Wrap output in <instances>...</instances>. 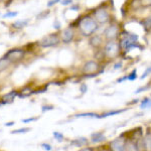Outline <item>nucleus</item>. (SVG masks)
I'll return each instance as SVG.
<instances>
[{
    "label": "nucleus",
    "mask_w": 151,
    "mask_h": 151,
    "mask_svg": "<svg viewBox=\"0 0 151 151\" xmlns=\"http://www.w3.org/2000/svg\"><path fill=\"white\" fill-rule=\"evenodd\" d=\"M52 135H53V137H55V139L58 141V142H63L64 141V135H63L62 133H60V132H58V131H55V132L52 133Z\"/></svg>",
    "instance_id": "obj_23"
},
{
    "label": "nucleus",
    "mask_w": 151,
    "mask_h": 151,
    "mask_svg": "<svg viewBox=\"0 0 151 151\" xmlns=\"http://www.w3.org/2000/svg\"><path fill=\"white\" fill-rule=\"evenodd\" d=\"M149 74H151V67L147 68V70H146L145 72L143 73V75L141 76V79H142V80H143V79H145V78L147 77V76L149 75Z\"/></svg>",
    "instance_id": "obj_30"
},
{
    "label": "nucleus",
    "mask_w": 151,
    "mask_h": 151,
    "mask_svg": "<svg viewBox=\"0 0 151 151\" xmlns=\"http://www.w3.org/2000/svg\"><path fill=\"white\" fill-rule=\"evenodd\" d=\"M73 144H76L77 147H82V146L88 144V140L85 137H80L78 139H76L75 141H73Z\"/></svg>",
    "instance_id": "obj_18"
},
{
    "label": "nucleus",
    "mask_w": 151,
    "mask_h": 151,
    "mask_svg": "<svg viewBox=\"0 0 151 151\" xmlns=\"http://www.w3.org/2000/svg\"><path fill=\"white\" fill-rule=\"evenodd\" d=\"M17 96V92L16 91H11L8 94L4 95L1 99V104H11L14 101V98Z\"/></svg>",
    "instance_id": "obj_11"
},
{
    "label": "nucleus",
    "mask_w": 151,
    "mask_h": 151,
    "mask_svg": "<svg viewBox=\"0 0 151 151\" xmlns=\"http://www.w3.org/2000/svg\"><path fill=\"white\" fill-rule=\"evenodd\" d=\"M60 40L57 33H52V35L43 36V37L38 41V45H40L41 47L47 48V47H52L57 45L58 43L60 42Z\"/></svg>",
    "instance_id": "obj_4"
},
{
    "label": "nucleus",
    "mask_w": 151,
    "mask_h": 151,
    "mask_svg": "<svg viewBox=\"0 0 151 151\" xmlns=\"http://www.w3.org/2000/svg\"><path fill=\"white\" fill-rule=\"evenodd\" d=\"M141 24L143 25V27H144V29L146 31L151 30V16L143 19V20L141 21Z\"/></svg>",
    "instance_id": "obj_20"
},
{
    "label": "nucleus",
    "mask_w": 151,
    "mask_h": 151,
    "mask_svg": "<svg viewBox=\"0 0 151 151\" xmlns=\"http://www.w3.org/2000/svg\"><path fill=\"white\" fill-rule=\"evenodd\" d=\"M14 122H8V123H5V126H7V127H9V126H13L14 125Z\"/></svg>",
    "instance_id": "obj_39"
},
{
    "label": "nucleus",
    "mask_w": 151,
    "mask_h": 151,
    "mask_svg": "<svg viewBox=\"0 0 151 151\" xmlns=\"http://www.w3.org/2000/svg\"><path fill=\"white\" fill-rule=\"evenodd\" d=\"M150 107H151V99H148V98L143 99L140 104V108L146 109V108H150Z\"/></svg>",
    "instance_id": "obj_21"
},
{
    "label": "nucleus",
    "mask_w": 151,
    "mask_h": 151,
    "mask_svg": "<svg viewBox=\"0 0 151 151\" xmlns=\"http://www.w3.org/2000/svg\"><path fill=\"white\" fill-rule=\"evenodd\" d=\"M60 1H62V0H50V1L47 3V7H52V6L55 5V4H57Z\"/></svg>",
    "instance_id": "obj_33"
},
{
    "label": "nucleus",
    "mask_w": 151,
    "mask_h": 151,
    "mask_svg": "<svg viewBox=\"0 0 151 151\" xmlns=\"http://www.w3.org/2000/svg\"><path fill=\"white\" fill-rule=\"evenodd\" d=\"M24 53H25V52H24L23 50H20V48H14V50H10L9 52H7L4 57L8 58L11 63L18 62V60H20L23 58Z\"/></svg>",
    "instance_id": "obj_6"
},
{
    "label": "nucleus",
    "mask_w": 151,
    "mask_h": 151,
    "mask_svg": "<svg viewBox=\"0 0 151 151\" xmlns=\"http://www.w3.org/2000/svg\"><path fill=\"white\" fill-rule=\"evenodd\" d=\"M60 26H62V24H60V22L58 20V19H55V22H53V28L57 29V30H60Z\"/></svg>",
    "instance_id": "obj_29"
},
{
    "label": "nucleus",
    "mask_w": 151,
    "mask_h": 151,
    "mask_svg": "<svg viewBox=\"0 0 151 151\" xmlns=\"http://www.w3.org/2000/svg\"><path fill=\"white\" fill-rule=\"evenodd\" d=\"M126 109H122V110H116V111H110V112H107V113L103 114V115L99 116L98 118H105V117H109V116H114V115H118L120 113H123L125 112Z\"/></svg>",
    "instance_id": "obj_19"
},
{
    "label": "nucleus",
    "mask_w": 151,
    "mask_h": 151,
    "mask_svg": "<svg viewBox=\"0 0 151 151\" xmlns=\"http://www.w3.org/2000/svg\"><path fill=\"white\" fill-rule=\"evenodd\" d=\"M119 35H120V28L116 23H112L105 30V37L107 40H115Z\"/></svg>",
    "instance_id": "obj_5"
},
{
    "label": "nucleus",
    "mask_w": 151,
    "mask_h": 151,
    "mask_svg": "<svg viewBox=\"0 0 151 151\" xmlns=\"http://www.w3.org/2000/svg\"><path fill=\"white\" fill-rule=\"evenodd\" d=\"M17 14H18L17 11H8V12H6L5 14H3V16H2V17H3V18L14 17V16H16Z\"/></svg>",
    "instance_id": "obj_26"
},
{
    "label": "nucleus",
    "mask_w": 151,
    "mask_h": 151,
    "mask_svg": "<svg viewBox=\"0 0 151 151\" xmlns=\"http://www.w3.org/2000/svg\"><path fill=\"white\" fill-rule=\"evenodd\" d=\"M10 64H11V62L7 58L3 57L2 58H0V72L3 70H5Z\"/></svg>",
    "instance_id": "obj_17"
},
{
    "label": "nucleus",
    "mask_w": 151,
    "mask_h": 151,
    "mask_svg": "<svg viewBox=\"0 0 151 151\" xmlns=\"http://www.w3.org/2000/svg\"><path fill=\"white\" fill-rule=\"evenodd\" d=\"M133 2H135L137 4L136 7H151V0H133Z\"/></svg>",
    "instance_id": "obj_16"
},
{
    "label": "nucleus",
    "mask_w": 151,
    "mask_h": 151,
    "mask_svg": "<svg viewBox=\"0 0 151 151\" xmlns=\"http://www.w3.org/2000/svg\"><path fill=\"white\" fill-rule=\"evenodd\" d=\"M90 45H91L94 48L101 47L102 45H103V37L99 35H91V38H90Z\"/></svg>",
    "instance_id": "obj_10"
},
{
    "label": "nucleus",
    "mask_w": 151,
    "mask_h": 151,
    "mask_svg": "<svg viewBox=\"0 0 151 151\" xmlns=\"http://www.w3.org/2000/svg\"><path fill=\"white\" fill-rule=\"evenodd\" d=\"M79 9H80V6H79V5H73L72 7H70V10H75V11H77V10H79Z\"/></svg>",
    "instance_id": "obj_37"
},
{
    "label": "nucleus",
    "mask_w": 151,
    "mask_h": 151,
    "mask_svg": "<svg viewBox=\"0 0 151 151\" xmlns=\"http://www.w3.org/2000/svg\"><path fill=\"white\" fill-rule=\"evenodd\" d=\"M82 150H84V151H87L88 150V151H89V150H94V149H93V148H83Z\"/></svg>",
    "instance_id": "obj_40"
},
{
    "label": "nucleus",
    "mask_w": 151,
    "mask_h": 151,
    "mask_svg": "<svg viewBox=\"0 0 151 151\" xmlns=\"http://www.w3.org/2000/svg\"><path fill=\"white\" fill-rule=\"evenodd\" d=\"M106 140V136L104 135L103 132H96L93 133L91 136V141L93 143H101Z\"/></svg>",
    "instance_id": "obj_12"
},
{
    "label": "nucleus",
    "mask_w": 151,
    "mask_h": 151,
    "mask_svg": "<svg viewBox=\"0 0 151 151\" xmlns=\"http://www.w3.org/2000/svg\"><path fill=\"white\" fill-rule=\"evenodd\" d=\"M48 13H50V10H47V11H43L42 13L38 14V15H37V18L42 19V18H43V16H45V15H47Z\"/></svg>",
    "instance_id": "obj_36"
},
{
    "label": "nucleus",
    "mask_w": 151,
    "mask_h": 151,
    "mask_svg": "<svg viewBox=\"0 0 151 151\" xmlns=\"http://www.w3.org/2000/svg\"><path fill=\"white\" fill-rule=\"evenodd\" d=\"M125 150H132V151L138 150V146H137V143H136V141H134L132 139H129V140L126 141Z\"/></svg>",
    "instance_id": "obj_13"
},
{
    "label": "nucleus",
    "mask_w": 151,
    "mask_h": 151,
    "mask_svg": "<svg viewBox=\"0 0 151 151\" xmlns=\"http://www.w3.org/2000/svg\"><path fill=\"white\" fill-rule=\"evenodd\" d=\"M53 107L52 106H42V108H41V111L45 113V111H48V110H52Z\"/></svg>",
    "instance_id": "obj_34"
},
{
    "label": "nucleus",
    "mask_w": 151,
    "mask_h": 151,
    "mask_svg": "<svg viewBox=\"0 0 151 151\" xmlns=\"http://www.w3.org/2000/svg\"><path fill=\"white\" fill-rule=\"evenodd\" d=\"M37 118H28V119H23L22 122L23 123H29V122H33V121H36Z\"/></svg>",
    "instance_id": "obj_35"
},
{
    "label": "nucleus",
    "mask_w": 151,
    "mask_h": 151,
    "mask_svg": "<svg viewBox=\"0 0 151 151\" xmlns=\"http://www.w3.org/2000/svg\"><path fill=\"white\" fill-rule=\"evenodd\" d=\"M80 91H81V93H82V94L87 93V91H88V87H87V85L85 84V83H83V84L81 85V87H80Z\"/></svg>",
    "instance_id": "obj_28"
},
{
    "label": "nucleus",
    "mask_w": 151,
    "mask_h": 151,
    "mask_svg": "<svg viewBox=\"0 0 151 151\" xmlns=\"http://www.w3.org/2000/svg\"><path fill=\"white\" fill-rule=\"evenodd\" d=\"M100 69V65L98 62L96 60H89V62L85 63V65H83V73L85 75H93L96 74Z\"/></svg>",
    "instance_id": "obj_7"
},
{
    "label": "nucleus",
    "mask_w": 151,
    "mask_h": 151,
    "mask_svg": "<svg viewBox=\"0 0 151 151\" xmlns=\"http://www.w3.org/2000/svg\"><path fill=\"white\" fill-rule=\"evenodd\" d=\"M78 26H79V29L83 35L91 36L98 30L99 23L95 20L94 17L88 15V16H84L83 18L80 19Z\"/></svg>",
    "instance_id": "obj_1"
},
{
    "label": "nucleus",
    "mask_w": 151,
    "mask_h": 151,
    "mask_svg": "<svg viewBox=\"0 0 151 151\" xmlns=\"http://www.w3.org/2000/svg\"><path fill=\"white\" fill-rule=\"evenodd\" d=\"M41 147H42L45 150H47V151H50L52 149V146H50V144H47V143H42V144H41Z\"/></svg>",
    "instance_id": "obj_32"
},
{
    "label": "nucleus",
    "mask_w": 151,
    "mask_h": 151,
    "mask_svg": "<svg viewBox=\"0 0 151 151\" xmlns=\"http://www.w3.org/2000/svg\"><path fill=\"white\" fill-rule=\"evenodd\" d=\"M29 22V19H20V20H17L15 21L13 24H12V26H13L14 28H23L24 26H26Z\"/></svg>",
    "instance_id": "obj_15"
},
{
    "label": "nucleus",
    "mask_w": 151,
    "mask_h": 151,
    "mask_svg": "<svg viewBox=\"0 0 151 151\" xmlns=\"http://www.w3.org/2000/svg\"><path fill=\"white\" fill-rule=\"evenodd\" d=\"M94 18L99 24H106L110 21V13L105 7H98L94 11Z\"/></svg>",
    "instance_id": "obj_3"
},
{
    "label": "nucleus",
    "mask_w": 151,
    "mask_h": 151,
    "mask_svg": "<svg viewBox=\"0 0 151 151\" xmlns=\"http://www.w3.org/2000/svg\"><path fill=\"white\" fill-rule=\"evenodd\" d=\"M120 50V43L116 42L115 40H109L104 47V55L106 58H110V60H114V58H117L119 57Z\"/></svg>",
    "instance_id": "obj_2"
},
{
    "label": "nucleus",
    "mask_w": 151,
    "mask_h": 151,
    "mask_svg": "<svg viewBox=\"0 0 151 151\" xmlns=\"http://www.w3.org/2000/svg\"><path fill=\"white\" fill-rule=\"evenodd\" d=\"M75 37V31L72 27H67L62 31L60 33V40L64 43H70L72 42Z\"/></svg>",
    "instance_id": "obj_9"
},
{
    "label": "nucleus",
    "mask_w": 151,
    "mask_h": 151,
    "mask_svg": "<svg viewBox=\"0 0 151 151\" xmlns=\"http://www.w3.org/2000/svg\"><path fill=\"white\" fill-rule=\"evenodd\" d=\"M137 79V70H133L132 72H131L130 75L127 76V80H129V81H134V80Z\"/></svg>",
    "instance_id": "obj_25"
},
{
    "label": "nucleus",
    "mask_w": 151,
    "mask_h": 151,
    "mask_svg": "<svg viewBox=\"0 0 151 151\" xmlns=\"http://www.w3.org/2000/svg\"><path fill=\"white\" fill-rule=\"evenodd\" d=\"M144 140V149L151 151V133H147L143 138Z\"/></svg>",
    "instance_id": "obj_14"
},
{
    "label": "nucleus",
    "mask_w": 151,
    "mask_h": 151,
    "mask_svg": "<svg viewBox=\"0 0 151 151\" xmlns=\"http://www.w3.org/2000/svg\"><path fill=\"white\" fill-rule=\"evenodd\" d=\"M30 131L29 128H21V129H18V130H14V131H11V134H20V133H26Z\"/></svg>",
    "instance_id": "obj_27"
},
{
    "label": "nucleus",
    "mask_w": 151,
    "mask_h": 151,
    "mask_svg": "<svg viewBox=\"0 0 151 151\" xmlns=\"http://www.w3.org/2000/svg\"><path fill=\"white\" fill-rule=\"evenodd\" d=\"M77 118H83V117H92V118H95V117H97L98 118V114L96 113H82V114H78V115H76Z\"/></svg>",
    "instance_id": "obj_24"
},
{
    "label": "nucleus",
    "mask_w": 151,
    "mask_h": 151,
    "mask_svg": "<svg viewBox=\"0 0 151 151\" xmlns=\"http://www.w3.org/2000/svg\"><path fill=\"white\" fill-rule=\"evenodd\" d=\"M72 3H73V0H62V1H60V4L64 6L70 5Z\"/></svg>",
    "instance_id": "obj_31"
},
{
    "label": "nucleus",
    "mask_w": 151,
    "mask_h": 151,
    "mask_svg": "<svg viewBox=\"0 0 151 151\" xmlns=\"http://www.w3.org/2000/svg\"><path fill=\"white\" fill-rule=\"evenodd\" d=\"M126 141L127 139L120 136V137L116 138L113 141L110 142V149L113 151H123L125 150V146H126Z\"/></svg>",
    "instance_id": "obj_8"
},
{
    "label": "nucleus",
    "mask_w": 151,
    "mask_h": 151,
    "mask_svg": "<svg viewBox=\"0 0 151 151\" xmlns=\"http://www.w3.org/2000/svg\"><path fill=\"white\" fill-rule=\"evenodd\" d=\"M31 94H33V92H31V89H29V88H24V89L21 91V93L18 95L19 97H21V98H25V97H28L30 96Z\"/></svg>",
    "instance_id": "obj_22"
},
{
    "label": "nucleus",
    "mask_w": 151,
    "mask_h": 151,
    "mask_svg": "<svg viewBox=\"0 0 151 151\" xmlns=\"http://www.w3.org/2000/svg\"><path fill=\"white\" fill-rule=\"evenodd\" d=\"M121 65H122V63H118V64H116L115 65V67H114V69H115V70H117V69H120V68H121Z\"/></svg>",
    "instance_id": "obj_38"
}]
</instances>
